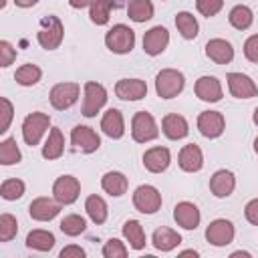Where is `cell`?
Here are the masks:
<instances>
[{"label": "cell", "instance_id": "8fae6325", "mask_svg": "<svg viewBox=\"0 0 258 258\" xmlns=\"http://www.w3.org/2000/svg\"><path fill=\"white\" fill-rule=\"evenodd\" d=\"M79 194H81V181L75 175H60L52 183V198L62 206L75 204Z\"/></svg>", "mask_w": 258, "mask_h": 258}, {"label": "cell", "instance_id": "7bdbcfd3", "mask_svg": "<svg viewBox=\"0 0 258 258\" xmlns=\"http://www.w3.org/2000/svg\"><path fill=\"white\" fill-rule=\"evenodd\" d=\"M0 107H2V121H0V133H6L8 127H10V121H12V115H14V107L12 103L6 99V97H0Z\"/></svg>", "mask_w": 258, "mask_h": 258}, {"label": "cell", "instance_id": "e575fe53", "mask_svg": "<svg viewBox=\"0 0 258 258\" xmlns=\"http://www.w3.org/2000/svg\"><path fill=\"white\" fill-rule=\"evenodd\" d=\"M111 10H113V0H95L89 6V18L93 24L105 26L111 18Z\"/></svg>", "mask_w": 258, "mask_h": 258}, {"label": "cell", "instance_id": "5bb4252c", "mask_svg": "<svg viewBox=\"0 0 258 258\" xmlns=\"http://www.w3.org/2000/svg\"><path fill=\"white\" fill-rule=\"evenodd\" d=\"M226 81H228V89H230L232 97H236V99H252L258 95L256 83L244 73H228Z\"/></svg>", "mask_w": 258, "mask_h": 258}, {"label": "cell", "instance_id": "74e56055", "mask_svg": "<svg viewBox=\"0 0 258 258\" xmlns=\"http://www.w3.org/2000/svg\"><path fill=\"white\" fill-rule=\"evenodd\" d=\"M24 181L22 179H16V177H10V179H4L2 185H0V196L6 200V202H14V200H20L24 196Z\"/></svg>", "mask_w": 258, "mask_h": 258}, {"label": "cell", "instance_id": "ac0fdd59", "mask_svg": "<svg viewBox=\"0 0 258 258\" xmlns=\"http://www.w3.org/2000/svg\"><path fill=\"white\" fill-rule=\"evenodd\" d=\"M115 95L123 101H141L147 95V83L141 79H121L115 83Z\"/></svg>", "mask_w": 258, "mask_h": 258}, {"label": "cell", "instance_id": "816d5d0a", "mask_svg": "<svg viewBox=\"0 0 258 258\" xmlns=\"http://www.w3.org/2000/svg\"><path fill=\"white\" fill-rule=\"evenodd\" d=\"M252 121H254V123H256V125H258V107H256V109H254V115H252Z\"/></svg>", "mask_w": 258, "mask_h": 258}, {"label": "cell", "instance_id": "8992f818", "mask_svg": "<svg viewBox=\"0 0 258 258\" xmlns=\"http://www.w3.org/2000/svg\"><path fill=\"white\" fill-rule=\"evenodd\" d=\"M157 135H159V127H157L153 115L147 113V111H137L131 119V137H133V141L147 143V141L157 139Z\"/></svg>", "mask_w": 258, "mask_h": 258}, {"label": "cell", "instance_id": "44dd1931", "mask_svg": "<svg viewBox=\"0 0 258 258\" xmlns=\"http://www.w3.org/2000/svg\"><path fill=\"white\" fill-rule=\"evenodd\" d=\"M171 163V153L167 147H149L143 153V167L151 173H161L169 167Z\"/></svg>", "mask_w": 258, "mask_h": 258}, {"label": "cell", "instance_id": "9a60e30c", "mask_svg": "<svg viewBox=\"0 0 258 258\" xmlns=\"http://www.w3.org/2000/svg\"><path fill=\"white\" fill-rule=\"evenodd\" d=\"M169 44V32L165 26H153L143 34V52L149 56L161 54Z\"/></svg>", "mask_w": 258, "mask_h": 258}, {"label": "cell", "instance_id": "b9f144b4", "mask_svg": "<svg viewBox=\"0 0 258 258\" xmlns=\"http://www.w3.org/2000/svg\"><path fill=\"white\" fill-rule=\"evenodd\" d=\"M16 48L8 42V40H0V67L2 69H6V67H10L14 60H16Z\"/></svg>", "mask_w": 258, "mask_h": 258}, {"label": "cell", "instance_id": "bcb514c9", "mask_svg": "<svg viewBox=\"0 0 258 258\" xmlns=\"http://www.w3.org/2000/svg\"><path fill=\"white\" fill-rule=\"evenodd\" d=\"M83 256H85V250L81 246H75V244L64 246L60 250V258H83Z\"/></svg>", "mask_w": 258, "mask_h": 258}, {"label": "cell", "instance_id": "1f68e13d", "mask_svg": "<svg viewBox=\"0 0 258 258\" xmlns=\"http://www.w3.org/2000/svg\"><path fill=\"white\" fill-rule=\"evenodd\" d=\"M228 20L236 30H248L252 26V22H254V12H252V8H248L244 4H238V6H234L230 10Z\"/></svg>", "mask_w": 258, "mask_h": 258}, {"label": "cell", "instance_id": "ab89813d", "mask_svg": "<svg viewBox=\"0 0 258 258\" xmlns=\"http://www.w3.org/2000/svg\"><path fill=\"white\" fill-rule=\"evenodd\" d=\"M103 256L105 258H125L127 256V246L125 242L117 240V238H111L105 242L103 246Z\"/></svg>", "mask_w": 258, "mask_h": 258}, {"label": "cell", "instance_id": "cb8c5ba5", "mask_svg": "<svg viewBox=\"0 0 258 258\" xmlns=\"http://www.w3.org/2000/svg\"><path fill=\"white\" fill-rule=\"evenodd\" d=\"M101 129L111 139H121L125 135V121L119 109H107L101 117Z\"/></svg>", "mask_w": 258, "mask_h": 258}, {"label": "cell", "instance_id": "5b68a950", "mask_svg": "<svg viewBox=\"0 0 258 258\" xmlns=\"http://www.w3.org/2000/svg\"><path fill=\"white\" fill-rule=\"evenodd\" d=\"M79 93H81V85L79 83H73V81L56 83L48 93V101L56 111H67L77 103Z\"/></svg>", "mask_w": 258, "mask_h": 258}, {"label": "cell", "instance_id": "484cf974", "mask_svg": "<svg viewBox=\"0 0 258 258\" xmlns=\"http://www.w3.org/2000/svg\"><path fill=\"white\" fill-rule=\"evenodd\" d=\"M151 244L159 252H171L173 248L181 244V236L171 228H157L151 236Z\"/></svg>", "mask_w": 258, "mask_h": 258}, {"label": "cell", "instance_id": "6da1fadb", "mask_svg": "<svg viewBox=\"0 0 258 258\" xmlns=\"http://www.w3.org/2000/svg\"><path fill=\"white\" fill-rule=\"evenodd\" d=\"M62 38H64V26H62L60 18L58 16H52V14L44 16L40 20V26H38V32H36L38 44L44 50H54V48L60 46Z\"/></svg>", "mask_w": 258, "mask_h": 258}, {"label": "cell", "instance_id": "277c9868", "mask_svg": "<svg viewBox=\"0 0 258 258\" xmlns=\"http://www.w3.org/2000/svg\"><path fill=\"white\" fill-rule=\"evenodd\" d=\"M50 127V117L42 111H34V113H28L22 121V139L26 145L34 147L40 143V139L44 137V133L48 131Z\"/></svg>", "mask_w": 258, "mask_h": 258}, {"label": "cell", "instance_id": "ba28073f", "mask_svg": "<svg viewBox=\"0 0 258 258\" xmlns=\"http://www.w3.org/2000/svg\"><path fill=\"white\" fill-rule=\"evenodd\" d=\"M133 206L141 214H155L161 208V194L155 185L143 183L133 191Z\"/></svg>", "mask_w": 258, "mask_h": 258}, {"label": "cell", "instance_id": "4dcf8cb0", "mask_svg": "<svg viewBox=\"0 0 258 258\" xmlns=\"http://www.w3.org/2000/svg\"><path fill=\"white\" fill-rule=\"evenodd\" d=\"M175 28L185 40H194L200 32V24H198L196 16L191 12H185V10L175 14Z\"/></svg>", "mask_w": 258, "mask_h": 258}, {"label": "cell", "instance_id": "d4e9b609", "mask_svg": "<svg viewBox=\"0 0 258 258\" xmlns=\"http://www.w3.org/2000/svg\"><path fill=\"white\" fill-rule=\"evenodd\" d=\"M101 187L105 194H109L113 198H121L129 187V179L121 171H107L101 177Z\"/></svg>", "mask_w": 258, "mask_h": 258}, {"label": "cell", "instance_id": "f1b7e54d", "mask_svg": "<svg viewBox=\"0 0 258 258\" xmlns=\"http://www.w3.org/2000/svg\"><path fill=\"white\" fill-rule=\"evenodd\" d=\"M121 232H123L125 240L129 242V248H133V250H143V248H145L147 240H145V230H143L141 222H137V220H127V222L123 224Z\"/></svg>", "mask_w": 258, "mask_h": 258}, {"label": "cell", "instance_id": "d6986e66", "mask_svg": "<svg viewBox=\"0 0 258 258\" xmlns=\"http://www.w3.org/2000/svg\"><path fill=\"white\" fill-rule=\"evenodd\" d=\"M161 131L167 139L171 141H177V139H183L187 137L189 133V125H187V119L183 115H177V113H167L163 119H161Z\"/></svg>", "mask_w": 258, "mask_h": 258}, {"label": "cell", "instance_id": "2e32d148", "mask_svg": "<svg viewBox=\"0 0 258 258\" xmlns=\"http://www.w3.org/2000/svg\"><path fill=\"white\" fill-rule=\"evenodd\" d=\"M173 220L183 230H196L200 226L202 214H200V210H198L196 204H191V202H179L173 208Z\"/></svg>", "mask_w": 258, "mask_h": 258}, {"label": "cell", "instance_id": "7dc6e473", "mask_svg": "<svg viewBox=\"0 0 258 258\" xmlns=\"http://www.w3.org/2000/svg\"><path fill=\"white\" fill-rule=\"evenodd\" d=\"M95 0H69V4H71V8H77V10H83V8H87V6H91Z\"/></svg>", "mask_w": 258, "mask_h": 258}, {"label": "cell", "instance_id": "f546056e", "mask_svg": "<svg viewBox=\"0 0 258 258\" xmlns=\"http://www.w3.org/2000/svg\"><path fill=\"white\" fill-rule=\"evenodd\" d=\"M54 234L48 230H30L26 236V248L38 250V252H48L54 246Z\"/></svg>", "mask_w": 258, "mask_h": 258}, {"label": "cell", "instance_id": "7402d4cb", "mask_svg": "<svg viewBox=\"0 0 258 258\" xmlns=\"http://www.w3.org/2000/svg\"><path fill=\"white\" fill-rule=\"evenodd\" d=\"M234 187H236V175L230 169H218L210 177V191L216 198H228V196H232Z\"/></svg>", "mask_w": 258, "mask_h": 258}, {"label": "cell", "instance_id": "d6a6232c", "mask_svg": "<svg viewBox=\"0 0 258 258\" xmlns=\"http://www.w3.org/2000/svg\"><path fill=\"white\" fill-rule=\"evenodd\" d=\"M127 16L133 22H147L153 18V4L151 0H129Z\"/></svg>", "mask_w": 258, "mask_h": 258}, {"label": "cell", "instance_id": "8d00e7d4", "mask_svg": "<svg viewBox=\"0 0 258 258\" xmlns=\"http://www.w3.org/2000/svg\"><path fill=\"white\" fill-rule=\"evenodd\" d=\"M58 228H60V232L67 234V236H79V234H83V232L87 230V222H85V218L79 216V214H69V216H64V218L60 220Z\"/></svg>", "mask_w": 258, "mask_h": 258}, {"label": "cell", "instance_id": "3957f363", "mask_svg": "<svg viewBox=\"0 0 258 258\" xmlns=\"http://www.w3.org/2000/svg\"><path fill=\"white\" fill-rule=\"evenodd\" d=\"M105 46L115 54H127L135 46V30L127 24H113L105 34Z\"/></svg>", "mask_w": 258, "mask_h": 258}, {"label": "cell", "instance_id": "83f0119b", "mask_svg": "<svg viewBox=\"0 0 258 258\" xmlns=\"http://www.w3.org/2000/svg\"><path fill=\"white\" fill-rule=\"evenodd\" d=\"M85 212H87V216L91 218V222L97 224V226L105 224V222H107V216H109L107 202H105L101 196H97V194H93V196H89V198L85 200Z\"/></svg>", "mask_w": 258, "mask_h": 258}, {"label": "cell", "instance_id": "4fadbf2b", "mask_svg": "<svg viewBox=\"0 0 258 258\" xmlns=\"http://www.w3.org/2000/svg\"><path fill=\"white\" fill-rule=\"evenodd\" d=\"M226 127V119L220 111H202L198 115V131L208 137V139H216L224 133Z\"/></svg>", "mask_w": 258, "mask_h": 258}, {"label": "cell", "instance_id": "60d3db41", "mask_svg": "<svg viewBox=\"0 0 258 258\" xmlns=\"http://www.w3.org/2000/svg\"><path fill=\"white\" fill-rule=\"evenodd\" d=\"M196 8L202 16L212 18L224 8V0H196Z\"/></svg>", "mask_w": 258, "mask_h": 258}, {"label": "cell", "instance_id": "e0dca14e", "mask_svg": "<svg viewBox=\"0 0 258 258\" xmlns=\"http://www.w3.org/2000/svg\"><path fill=\"white\" fill-rule=\"evenodd\" d=\"M194 91H196V97L200 101H206V103H218L224 95L222 93V83L216 77H210V75L200 77L194 85Z\"/></svg>", "mask_w": 258, "mask_h": 258}, {"label": "cell", "instance_id": "ee69618b", "mask_svg": "<svg viewBox=\"0 0 258 258\" xmlns=\"http://www.w3.org/2000/svg\"><path fill=\"white\" fill-rule=\"evenodd\" d=\"M244 56L250 62L258 64V34H252V36L246 38V42H244Z\"/></svg>", "mask_w": 258, "mask_h": 258}, {"label": "cell", "instance_id": "7a4b0ae2", "mask_svg": "<svg viewBox=\"0 0 258 258\" xmlns=\"http://www.w3.org/2000/svg\"><path fill=\"white\" fill-rule=\"evenodd\" d=\"M185 87V77L177 69H161L155 77V93L161 99L177 97Z\"/></svg>", "mask_w": 258, "mask_h": 258}, {"label": "cell", "instance_id": "f907efd6", "mask_svg": "<svg viewBox=\"0 0 258 258\" xmlns=\"http://www.w3.org/2000/svg\"><path fill=\"white\" fill-rule=\"evenodd\" d=\"M236 256H246V258H248L250 254H248V252H242V250H238V252H234V254H232V258H236Z\"/></svg>", "mask_w": 258, "mask_h": 258}, {"label": "cell", "instance_id": "30bf717a", "mask_svg": "<svg viewBox=\"0 0 258 258\" xmlns=\"http://www.w3.org/2000/svg\"><path fill=\"white\" fill-rule=\"evenodd\" d=\"M71 143L81 153H93L101 147V137L89 125H75L71 131Z\"/></svg>", "mask_w": 258, "mask_h": 258}, {"label": "cell", "instance_id": "603a6c76", "mask_svg": "<svg viewBox=\"0 0 258 258\" xmlns=\"http://www.w3.org/2000/svg\"><path fill=\"white\" fill-rule=\"evenodd\" d=\"M206 54L216 64H228L234 58V46L226 38H212L206 44Z\"/></svg>", "mask_w": 258, "mask_h": 258}, {"label": "cell", "instance_id": "7c38bea8", "mask_svg": "<svg viewBox=\"0 0 258 258\" xmlns=\"http://www.w3.org/2000/svg\"><path fill=\"white\" fill-rule=\"evenodd\" d=\"M60 202H56L54 198H46V196H40V198H34L28 206V214L32 220L36 222H50L58 216L60 212Z\"/></svg>", "mask_w": 258, "mask_h": 258}, {"label": "cell", "instance_id": "ffe728a7", "mask_svg": "<svg viewBox=\"0 0 258 258\" xmlns=\"http://www.w3.org/2000/svg\"><path fill=\"white\" fill-rule=\"evenodd\" d=\"M177 165L187 171V173H196L204 167V153L202 149L196 145V143H187L179 149V155H177Z\"/></svg>", "mask_w": 258, "mask_h": 258}, {"label": "cell", "instance_id": "9c48e42d", "mask_svg": "<svg viewBox=\"0 0 258 258\" xmlns=\"http://www.w3.org/2000/svg\"><path fill=\"white\" fill-rule=\"evenodd\" d=\"M234 236H236V230H234V224L226 218H218V220H212L206 228V240L216 246V248H222V246H228L234 242Z\"/></svg>", "mask_w": 258, "mask_h": 258}, {"label": "cell", "instance_id": "f35d334b", "mask_svg": "<svg viewBox=\"0 0 258 258\" xmlns=\"http://www.w3.org/2000/svg\"><path fill=\"white\" fill-rule=\"evenodd\" d=\"M18 232V222L12 214L0 216V242H10Z\"/></svg>", "mask_w": 258, "mask_h": 258}, {"label": "cell", "instance_id": "c3c4849f", "mask_svg": "<svg viewBox=\"0 0 258 258\" xmlns=\"http://www.w3.org/2000/svg\"><path fill=\"white\" fill-rule=\"evenodd\" d=\"M14 4H16L18 8H32V6L38 4V0H14Z\"/></svg>", "mask_w": 258, "mask_h": 258}, {"label": "cell", "instance_id": "f6af8a7d", "mask_svg": "<svg viewBox=\"0 0 258 258\" xmlns=\"http://www.w3.org/2000/svg\"><path fill=\"white\" fill-rule=\"evenodd\" d=\"M244 216H246V220H248L252 226H258V198H254V200H250V202L246 204Z\"/></svg>", "mask_w": 258, "mask_h": 258}, {"label": "cell", "instance_id": "836d02e7", "mask_svg": "<svg viewBox=\"0 0 258 258\" xmlns=\"http://www.w3.org/2000/svg\"><path fill=\"white\" fill-rule=\"evenodd\" d=\"M40 79H42V71H40V67L32 64V62H26V64L18 67L16 73H14V81L22 87H34Z\"/></svg>", "mask_w": 258, "mask_h": 258}, {"label": "cell", "instance_id": "4316f807", "mask_svg": "<svg viewBox=\"0 0 258 258\" xmlns=\"http://www.w3.org/2000/svg\"><path fill=\"white\" fill-rule=\"evenodd\" d=\"M62 151H64V137H62L58 127H50L48 129V137H46V141L42 145V157L52 161V159H58L62 155Z\"/></svg>", "mask_w": 258, "mask_h": 258}, {"label": "cell", "instance_id": "681fc988", "mask_svg": "<svg viewBox=\"0 0 258 258\" xmlns=\"http://www.w3.org/2000/svg\"><path fill=\"white\" fill-rule=\"evenodd\" d=\"M181 256H198V252L196 250H183Z\"/></svg>", "mask_w": 258, "mask_h": 258}, {"label": "cell", "instance_id": "f5cc1de1", "mask_svg": "<svg viewBox=\"0 0 258 258\" xmlns=\"http://www.w3.org/2000/svg\"><path fill=\"white\" fill-rule=\"evenodd\" d=\"M254 151H256V153H258V137H256V139H254Z\"/></svg>", "mask_w": 258, "mask_h": 258}, {"label": "cell", "instance_id": "d590c367", "mask_svg": "<svg viewBox=\"0 0 258 258\" xmlns=\"http://www.w3.org/2000/svg\"><path fill=\"white\" fill-rule=\"evenodd\" d=\"M22 159V153L16 145L14 137H6L0 141V163L2 165H14Z\"/></svg>", "mask_w": 258, "mask_h": 258}, {"label": "cell", "instance_id": "52a82bcc", "mask_svg": "<svg viewBox=\"0 0 258 258\" xmlns=\"http://www.w3.org/2000/svg\"><path fill=\"white\" fill-rule=\"evenodd\" d=\"M83 91H85V97H83V111L81 113L85 117H95L107 103V89L101 83L87 81Z\"/></svg>", "mask_w": 258, "mask_h": 258}]
</instances>
